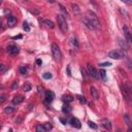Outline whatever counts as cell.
I'll return each instance as SVG.
<instances>
[{
  "mask_svg": "<svg viewBox=\"0 0 132 132\" xmlns=\"http://www.w3.org/2000/svg\"><path fill=\"white\" fill-rule=\"evenodd\" d=\"M85 18H86L87 20L93 25L94 29H99V28H100V23H99L98 18H97L96 13L94 12V11H88L86 12V16H85Z\"/></svg>",
  "mask_w": 132,
  "mask_h": 132,
  "instance_id": "1",
  "label": "cell"
},
{
  "mask_svg": "<svg viewBox=\"0 0 132 132\" xmlns=\"http://www.w3.org/2000/svg\"><path fill=\"white\" fill-rule=\"evenodd\" d=\"M57 21H58V25L60 27V29L62 30V32H64V33L67 32L68 26H67V23H66V20L63 17V15H58L57 16Z\"/></svg>",
  "mask_w": 132,
  "mask_h": 132,
  "instance_id": "2",
  "label": "cell"
},
{
  "mask_svg": "<svg viewBox=\"0 0 132 132\" xmlns=\"http://www.w3.org/2000/svg\"><path fill=\"white\" fill-rule=\"evenodd\" d=\"M52 54H53L55 60H57V61H59L61 59V57H62L61 50L58 46V44H56L55 42H54V44H52Z\"/></svg>",
  "mask_w": 132,
  "mask_h": 132,
  "instance_id": "3",
  "label": "cell"
},
{
  "mask_svg": "<svg viewBox=\"0 0 132 132\" xmlns=\"http://www.w3.org/2000/svg\"><path fill=\"white\" fill-rule=\"evenodd\" d=\"M108 57L111 59H116V60H120L124 57V53L122 51L119 50H112L108 53Z\"/></svg>",
  "mask_w": 132,
  "mask_h": 132,
  "instance_id": "4",
  "label": "cell"
},
{
  "mask_svg": "<svg viewBox=\"0 0 132 132\" xmlns=\"http://www.w3.org/2000/svg\"><path fill=\"white\" fill-rule=\"evenodd\" d=\"M122 93H123V96H124V99L126 100V102L129 103L130 102V99H131V97H130L131 91H130V87L128 86V84H125L124 87L122 88Z\"/></svg>",
  "mask_w": 132,
  "mask_h": 132,
  "instance_id": "5",
  "label": "cell"
},
{
  "mask_svg": "<svg viewBox=\"0 0 132 132\" xmlns=\"http://www.w3.org/2000/svg\"><path fill=\"white\" fill-rule=\"evenodd\" d=\"M87 66H88V71H89V74H90L94 79H98V78H99V73L97 72V70H96L95 68H94V66H93L92 64H90V63H88V64H87Z\"/></svg>",
  "mask_w": 132,
  "mask_h": 132,
  "instance_id": "6",
  "label": "cell"
},
{
  "mask_svg": "<svg viewBox=\"0 0 132 132\" xmlns=\"http://www.w3.org/2000/svg\"><path fill=\"white\" fill-rule=\"evenodd\" d=\"M69 124L71 125L72 127H74V128H77V129H79L82 127V124H81V121H79L77 118H70L69 119Z\"/></svg>",
  "mask_w": 132,
  "mask_h": 132,
  "instance_id": "7",
  "label": "cell"
},
{
  "mask_svg": "<svg viewBox=\"0 0 132 132\" xmlns=\"http://www.w3.org/2000/svg\"><path fill=\"white\" fill-rule=\"evenodd\" d=\"M7 52H8V54L15 56V55L19 54V52H20V49H19V46H18L17 44H11V45H8Z\"/></svg>",
  "mask_w": 132,
  "mask_h": 132,
  "instance_id": "8",
  "label": "cell"
},
{
  "mask_svg": "<svg viewBox=\"0 0 132 132\" xmlns=\"http://www.w3.org/2000/svg\"><path fill=\"white\" fill-rule=\"evenodd\" d=\"M123 31H124V33H125V36H126L127 42H128V44H131L132 37H131V33H130V30L128 29V27H127V26H124V27H123Z\"/></svg>",
  "mask_w": 132,
  "mask_h": 132,
  "instance_id": "9",
  "label": "cell"
},
{
  "mask_svg": "<svg viewBox=\"0 0 132 132\" xmlns=\"http://www.w3.org/2000/svg\"><path fill=\"white\" fill-rule=\"evenodd\" d=\"M7 24L8 26L12 28V27H15V25L17 24V19L16 17H13V16H9L8 19H7Z\"/></svg>",
  "mask_w": 132,
  "mask_h": 132,
  "instance_id": "10",
  "label": "cell"
},
{
  "mask_svg": "<svg viewBox=\"0 0 132 132\" xmlns=\"http://www.w3.org/2000/svg\"><path fill=\"white\" fill-rule=\"evenodd\" d=\"M55 98V94L52 91H46L45 92V100L48 102H52Z\"/></svg>",
  "mask_w": 132,
  "mask_h": 132,
  "instance_id": "11",
  "label": "cell"
},
{
  "mask_svg": "<svg viewBox=\"0 0 132 132\" xmlns=\"http://www.w3.org/2000/svg\"><path fill=\"white\" fill-rule=\"evenodd\" d=\"M119 44L122 48V50H124V51H128L129 50V44H128V42H127L126 40L119 39Z\"/></svg>",
  "mask_w": 132,
  "mask_h": 132,
  "instance_id": "12",
  "label": "cell"
},
{
  "mask_svg": "<svg viewBox=\"0 0 132 132\" xmlns=\"http://www.w3.org/2000/svg\"><path fill=\"white\" fill-rule=\"evenodd\" d=\"M101 124H102V126L104 127L105 129H107V130H111V123H110V120L103 119V120L101 121Z\"/></svg>",
  "mask_w": 132,
  "mask_h": 132,
  "instance_id": "13",
  "label": "cell"
},
{
  "mask_svg": "<svg viewBox=\"0 0 132 132\" xmlns=\"http://www.w3.org/2000/svg\"><path fill=\"white\" fill-rule=\"evenodd\" d=\"M90 92H91V95H92V97H93L94 100H98V98H99V94H98V91L96 90V88L91 87Z\"/></svg>",
  "mask_w": 132,
  "mask_h": 132,
  "instance_id": "14",
  "label": "cell"
},
{
  "mask_svg": "<svg viewBox=\"0 0 132 132\" xmlns=\"http://www.w3.org/2000/svg\"><path fill=\"white\" fill-rule=\"evenodd\" d=\"M23 101H24V97L23 96H16L15 98L12 99V103L13 104H20V103H22Z\"/></svg>",
  "mask_w": 132,
  "mask_h": 132,
  "instance_id": "15",
  "label": "cell"
},
{
  "mask_svg": "<svg viewBox=\"0 0 132 132\" xmlns=\"http://www.w3.org/2000/svg\"><path fill=\"white\" fill-rule=\"evenodd\" d=\"M59 7H60V11H62V13H63V17H66V18H69V13H68V11H67V9H66L62 4H59Z\"/></svg>",
  "mask_w": 132,
  "mask_h": 132,
  "instance_id": "16",
  "label": "cell"
},
{
  "mask_svg": "<svg viewBox=\"0 0 132 132\" xmlns=\"http://www.w3.org/2000/svg\"><path fill=\"white\" fill-rule=\"evenodd\" d=\"M62 111L64 112V114H69V112L71 111V107H70V105H68L67 103H66V104H64L62 106Z\"/></svg>",
  "mask_w": 132,
  "mask_h": 132,
  "instance_id": "17",
  "label": "cell"
},
{
  "mask_svg": "<svg viewBox=\"0 0 132 132\" xmlns=\"http://www.w3.org/2000/svg\"><path fill=\"white\" fill-rule=\"evenodd\" d=\"M83 22H84V24L85 25H86L88 28H89V29H90V30H94V27H93V25L91 24V23L90 22H89L88 20H87V19L86 18H83Z\"/></svg>",
  "mask_w": 132,
  "mask_h": 132,
  "instance_id": "18",
  "label": "cell"
},
{
  "mask_svg": "<svg viewBox=\"0 0 132 132\" xmlns=\"http://www.w3.org/2000/svg\"><path fill=\"white\" fill-rule=\"evenodd\" d=\"M77 99L79 101V103H82V104H85V103L87 102L86 97L83 96V95H77Z\"/></svg>",
  "mask_w": 132,
  "mask_h": 132,
  "instance_id": "19",
  "label": "cell"
},
{
  "mask_svg": "<svg viewBox=\"0 0 132 132\" xmlns=\"http://www.w3.org/2000/svg\"><path fill=\"white\" fill-rule=\"evenodd\" d=\"M73 97L71 96V95H65L64 97H63V100L66 102V103H69V102H72L73 101Z\"/></svg>",
  "mask_w": 132,
  "mask_h": 132,
  "instance_id": "20",
  "label": "cell"
},
{
  "mask_svg": "<svg viewBox=\"0 0 132 132\" xmlns=\"http://www.w3.org/2000/svg\"><path fill=\"white\" fill-rule=\"evenodd\" d=\"M124 119H125V121H126V124L129 126V130H131V128H130V126H131V122H130L129 115H128V114H125V115H124Z\"/></svg>",
  "mask_w": 132,
  "mask_h": 132,
  "instance_id": "21",
  "label": "cell"
},
{
  "mask_svg": "<svg viewBox=\"0 0 132 132\" xmlns=\"http://www.w3.org/2000/svg\"><path fill=\"white\" fill-rule=\"evenodd\" d=\"M13 110H15V108H13L12 106H6L5 108H4V111H5L6 114H8V115L12 114V112H13Z\"/></svg>",
  "mask_w": 132,
  "mask_h": 132,
  "instance_id": "22",
  "label": "cell"
},
{
  "mask_svg": "<svg viewBox=\"0 0 132 132\" xmlns=\"http://www.w3.org/2000/svg\"><path fill=\"white\" fill-rule=\"evenodd\" d=\"M88 126L90 127V128L94 129V130H96V129L98 128V125L95 124V123H94V122H92V121H89V122H88Z\"/></svg>",
  "mask_w": 132,
  "mask_h": 132,
  "instance_id": "23",
  "label": "cell"
},
{
  "mask_svg": "<svg viewBox=\"0 0 132 132\" xmlns=\"http://www.w3.org/2000/svg\"><path fill=\"white\" fill-rule=\"evenodd\" d=\"M71 7H72V11H73L75 13H79V11H81V9L78 8V6H77L75 3H71Z\"/></svg>",
  "mask_w": 132,
  "mask_h": 132,
  "instance_id": "24",
  "label": "cell"
},
{
  "mask_svg": "<svg viewBox=\"0 0 132 132\" xmlns=\"http://www.w3.org/2000/svg\"><path fill=\"white\" fill-rule=\"evenodd\" d=\"M44 24L48 26V27H50V28H54V27H55L54 23L52 22V21H50V20H44Z\"/></svg>",
  "mask_w": 132,
  "mask_h": 132,
  "instance_id": "25",
  "label": "cell"
},
{
  "mask_svg": "<svg viewBox=\"0 0 132 132\" xmlns=\"http://www.w3.org/2000/svg\"><path fill=\"white\" fill-rule=\"evenodd\" d=\"M99 73H100L99 75L101 77V78L103 79V81H105V79H106V72H105V70L104 69H101L100 71H99Z\"/></svg>",
  "mask_w": 132,
  "mask_h": 132,
  "instance_id": "26",
  "label": "cell"
},
{
  "mask_svg": "<svg viewBox=\"0 0 132 132\" xmlns=\"http://www.w3.org/2000/svg\"><path fill=\"white\" fill-rule=\"evenodd\" d=\"M36 131H37V132H45V129H44V126L39 124V125L36 126Z\"/></svg>",
  "mask_w": 132,
  "mask_h": 132,
  "instance_id": "27",
  "label": "cell"
},
{
  "mask_svg": "<svg viewBox=\"0 0 132 132\" xmlns=\"http://www.w3.org/2000/svg\"><path fill=\"white\" fill-rule=\"evenodd\" d=\"M19 71H20L21 74H26L27 73V68L25 66H21L20 68H19Z\"/></svg>",
  "mask_w": 132,
  "mask_h": 132,
  "instance_id": "28",
  "label": "cell"
},
{
  "mask_svg": "<svg viewBox=\"0 0 132 132\" xmlns=\"http://www.w3.org/2000/svg\"><path fill=\"white\" fill-rule=\"evenodd\" d=\"M23 28H24V30H25L26 32H29V31H30V27H29V25H28L27 22L23 23Z\"/></svg>",
  "mask_w": 132,
  "mask_h": 132,
  "instance_id": "29",
  "label": "cell"
},
{
  "mask_svg": "<svg viewBox=\"0 0 132 132\" xmlns=\"http://www.w3.org/2000/svg\"><path fill=\"white\" fill-rule=\"evenodd\" d=\"M42 77H44V79H50V78H52L53 75H52V73H50V72H45L44 75H42Z\"/></svg>",
  "mask_w": 132,
  "mask_h": 132,
  "instance_id": "30",
  "label": "cell"
},
{
  "mask_svg": "<svg viewBox=\"0 0 132 132\" xmlns=\"http://www.w3.org/2000/svg\"><path fill=\"white\" fill-rule=\"evenodd\" d=\"M23 89H24L25 92H29L31 90V86L29 84H26V85H24V88H23Z\"/></svg>",
  "mask_w": 132,
  "mask_h": 132,
  "instance_id": "31",
  "label": "cell"
},
{
  "mask_svg": "<svg viewBox=\"0 0 132 132\" xmlns=\"http://www.w3.org/2000/svg\"><path fill=\"white\" fill-rule=\"evenodd\" d=\"M71 44L75 46V48H78V42H77V38H71Z\"/></svg>",
  "mask_w": 132,
  "mask_h": 132,
  "instance_id": "32",
  "label": "cell"
},
{
  "mask_svg": "<svg viewBox=\"0 0 132 132\" xmlns=\"http://www.w3.org/2000/svg\"><path fill=\"white\" fill-rule=\"evenodd\" d=\"M44 127L45 131H50V130L52 129V125H51L50 123H46V124H44Z\"/></svg>",
  "mask_w": 132,
  "mask_h": 132,
  "instance_id": "33",
  "label": "cell"
},
{
  "mask_svg": "<svg viewBox=\"0 0 132 132\" xmlns=\"http://www.w3.org/2000/svg\"><path fill=\"white\" fill-rule=\"evenodd\" d=\"M81 72H82V75L84 77L85 79H87V74H86V71H85V69L83 67H81Z\"/></svg>",
  "mask_w": 132,
  "mask_h": 132,
  "instance_id": "34",
  "label": "cell"
},
{
  "mask_svg": "<svg viewBox=\"0 0 132 132\" xmlns=\"http://www.w3.org/2000/svg\"><path fill=\"white\" fill-rule=\"evenodd\" d=\"M111 65V63H110V62H104V63H100L99 64V66H102V67H105V66H110Z\"/></svg>",
  "mask_w": 132,
  "mask_h": 132,
  "instance_id": "35",
  "label": "cell"
},
{
  "mask_svg": "<svg viewBox=\"0 0 132 132\" xmlns=\"http://www.w3.org/2000/svg\"><path fill=\"white\" fill-rule=\"evenodd\" d=\"M11 89H12V90H16V89H18V82H13L12 83Z\"/></svg>",
  "mask_w": 132,
  "mask_h": 132,
  "instance_id": "36",
  "label": "cell"
},
{
  "mask_svg": "<svg viewBox=\"0 0 132 132\" xmlns=\"http://www.w3.org/2000/svg\"><path fill=\"white\" fill-rule=\"evenodd\" d=\"M5 65H4V64H0V72H3L4 71V70H5Z\"/></svg>",
  "mask_w": 132,
  "mask_h": 132,
  "instance_id": "37",
  "label": "cell"
},
{
  "mask_svg": "<svg viewBox=\"0 0 132 132\" xmlns=\"http://www.w3.org/2000/svg\"><path fill=\"white\" fill-rule=\"evenodd\" d=\"M31 12L34 13V15H38L39 11H38V9H36V8H33V9H31Z\"/></svg>",
  "mask_w": 132,
  "mask_h": 132,
  "instance_id": "38",
  "label": "cell"
},
{
  "mask_svg": "<svg viewBox=\"0 0 132 132\" xmlns=\"http://www.w3.org/2000/svg\"><path fill=\"white\" fill-rule=\"evenodd\" d=\"M123 2H125L126 4H128V5H131L132 4V0H122Z\"/></svg>",
  "mask_w": 132,
  "mask_h": 132,
  "instance_id": "39",
  "label": "cell"
},
{
  "mask_svg": "<svg viewBox=\"0 0 132 132\" xmlns=\"http://www.w3.org/2000/svg\"><path fill=\"white\" fill-rule=\"evenodd\" d=\"M37 90H38V93H41V94H44V88H41V87H37Z\"/></svg>",
  "mask_w": 132,
  "mask_h": 132,
  "instance_id": "40",
  "label": "cell"
},
{
  "mask_svg": "<svg viewBox=\"0 0 132 132\" xmlns=\"http://www.w3.org/2000/svg\"><path fill=\"white\" fill-rule=\"evenodd\" d=\"M4 100H5V95H2V96H0V103L4 102Z\"/></svg>",
  "mask_w": 132,
  "mask_h": 132,
  "instance_id": "41",
  "label": "cell"
},
{
  "mask_svg": "<svg viewBox=\"0 0 132 132\" xmlns=\"http://www.w3.org/2000/svg\"><path fill=\"white\" fill-rule=\"evenodd\" d=\"M21 38H22L21 35H18V36H13L12 37V39H21Z\"/></svg>",
  "mask_w": 132,
  "mask_h": 132,
  "instance_id": "42",
  "label": "cell"
},
{
  "mask_svg": "<svg viewBox=\"0 0 132 132\" xmlns=\"http://www.w3.org/2000/svg\"><path fill=\"white\" fill-rule=\"evenodd\" d=\"M60 121L62 122V124H64V125L66 124V122H67V121H66L65 119H63V118H60Z\"/></svg>",
  "mask_w": 132,
  "mask_h": 132,
  "instance_id": "43",
  "label": "cell"
},
{
  "mask_svg": "<svg viewBox=\"0 0 132 132\" xmlns=\"http://www.w3.org/2000/svg\"><path fill=\"white\" fill-rule=\"evenodd\" d=\"M36 64H37V65H41V64H42L41 60H40V59H37V60H36Z\"/></svg>",
  "mask_w": 132,
  "mask_h": 132,
  "instance_id": "44",
  "label": "cell"
},
{
  "mask_svg": "<svg viewBox=\"0 0 132 132\" xmlns=\"http://www.w3.org/2000/svg\"><path fill=\"white\" fill-rule=\"evenodd\" d=\"M67 73H68L69 77H70V75H71V72H70V67H69V66L67 67Z\"/></svg>",
  "mask_w": 132,
  "mask_h": 132,
  "instance_id": "45",
  "label": "cell"
},
{
  "mask_svg": "<svg viewBox=\"0 0 132 132\" xmlns=\"http://www.w3.org/2000/svg\"><path fill=\"white\" fill-rule=\"evenodd\" d=\"M16 122H17V123H20V122H21V118H19L18 120H16Z\"/></svg>",
  "mask_w": 132,
  "mask_h": 132,
  "instance_id": "46",
  "label": "cell"
},
{
  "mask_svg": "<svg viewBox=\"0 0 132 132\" xmlns=\"http://www.w3.org/2000/svg\"><path fill=\"white\" fill-rule=\"evenodd\" d=\"M0 29H2V21L0 20Z\"/></svg>",
  "mask_w": 132,
  "mask_h": 132,
  "instance_id": "47",
  "label": "cell"
},
{
  "mask_svg": "<svg viewBox=\"0 0 132 132\" xmlns=\"http://www.w3.org/2000/svg\"><path fill=\"white\" fill-rule=\"evenodd\" d=\"M49 1H50V2H52V3H53V2H54V0H49Z\"/></svg>",
  "mask_w": 132,
  "mask_h": 132,
  "instance_id": "48",
  "label": "cell"
},
{
  "mask_svg": "<svg viewBox=\"0 0 132 132\" xmlns=\"http://www.w3.org/2000/svg\"><path fill=\"white\" fill-rule=\"evenodd\" d=\"M2 3V0H0V4H1Z\"/></svg>",
  "mask_w": 132,
  "mask_h": 132,
  "instance_id": "49",
  "label": "cell"
},
{
  "mask_svg": "<svg viewBox=\"0 0 132 132\" xmlns=\"http://www.w3.org/2000/svg\"><path fill=\"white\" fill-rule=\"evenodd\" d=\"M24 1H28V0H24Z\"/></svg>",
  "mask_w": 132,
  "mask_h": 132,
  "instance_id": "50",
  "label": "cell"
}]
</instances>
